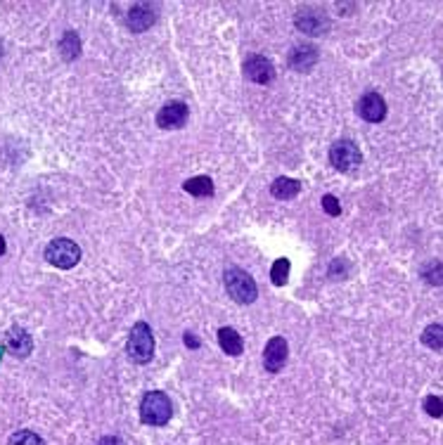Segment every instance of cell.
I'll return each instance as SVG.
<instances>
[{"instance_id": "obj_1", "label": "cell", "mask_w": 443, "mask_h": 445, "mask_svg": "<svg viewBox=\"0 0 443 445\" xmlns=\"http://www.w3.org/2000/svg\"><path fill=\"white\" fill-rule=\"evenodd\" d=\"M171 415H173V405H171V398L166 396L164 391L145 393V398H142V403H140V417L145 424L164 426V424H169Z\"/></svg>"}, {"instance_id": "obj_2", "label": "cell", "mask_w": 443, "mask_h": 445, "mask_svg": "<svg viewBox=\"0 0 443 445\" xmlns=\"http://www.w3.org/2000/svg\"><path fill=\"white\" fill-rule=\"evenodd\" d=\"M225 289L237 303H252L256 301V282L254 277L242 268H228L225 270Z\"/></svg>"}, {"instance_id": "obj_3", "label": "cell", "mask_w": 443, "mask_h": 445, "mask_svg": "<svg viewBox=\"0 0 443 445\" xmlns=\"http://www.w3.org/2000/svg\"><path fill=\"white\" fill-rule=\"evenodd\" d=\"M126 350H129V355L135 360V363H149V360H152L154 337H152V330H149L147 322H138V325H133Z\"/></svg>"}, {"instance_id": "obj_4", "label": "cell", "mask_w": 443, "mask_h": 445, "mask_svg": "<svg viewBox=\"0 0 443 445\" xmlns=\"http://www.w3.org/2000/svg\"><path fill=\"white\" fill-rule=\"evenodd\" d=\"M46 258L53 265H57V268L69 270V268H74V265L81 261V249H79V244L71 242V239L57 237V239H53V242L48 244Z\"/></svg>"}, {"instance_id": "obj_5", "label": "cell", "mask_w": 443, "mask_h": 445, "mask_svg": "<svg viewBox=\"0 0 443 445\" xmlns=\"http://www.w3.org/2000/svg\"><path fill=\"white\" fill-rule=\"evenodd\" d=\"M330 161H332V166H334L337 171L346 173V171L356 169V166H361L363 154H361V149H358L356 142H351V140H339V142L332 144V149H330Z\"/></svg>"}, {"instance_id": "obj_6", "label": "cell", "mask_w": 443, "mask_h": 445, "mask_svg": "<svg viewBox=\"0 0 443 445\" xmlns=\"http://www.w3.org/2000/svg\"><path fill=\"white\" fill-rule=\"evenodd\" d=\"M187 116H190V109H187L185 102H178V100H173V102L164 104L162 109H159L157 114V124L162 128H182L187 121Z\"/></svg>"}, {"instance_id": "obj_7", "label": "cell", "mask_w": 443, "mask_h": 445, "mask_svg": "<svg viewBox=\"0 0 443 445\" xmlns=\"http://www.w3.org/2000/svg\"><path fill=\"white\" fill-rule=\"evenodd\" d=\"M245 76L249 81L258 83V86H265V83H270L275 79V66L270 59L254 55V57H249L245 62Z\"/></svg>"}, {"instance_id": "obj_8", "label": "cell", "mask_w": 443, "mask_h": 445, "mask_svg": "<svg viewBox=\"0 0 443 445\" xmlns=\"http://www.w3.org/2000/svg\"><path fill=\"white\" fill-rule=\"evenodd\" d=\"M287 341L282 337H273L268 343H265V350H263V365L268 372H280L282 367L287 363Z\"/></svg>"}, {"instance_id": "obj_9", "label": "cell", "mask_w": 443, "mask_h": 445, "mask_svg": "<svg viewBox=\"0 0 443 445\" xmlns=\"http://www.w3.org/2000/svg\"><path fill=\"white\" fill-rule=\"evenodd\" d=\"M294 21H296L299 31L308 33V36H318V33H323L325 29H328V24H330L328 17H325L323 12H318V10H313V8L299 10Z\"/></svg>"}, {"instance_id": "obj_10", "label": "cell", "mask_w": 443, "mask_h": 445, "mask_svg": "<svg viewBox=\"0 0 443 445\" xmlns=\"http://www.w3.org/2000/svg\"><path fill=\"white\" fill-rule=\"evenodd\" d=\"M358 114H361L365 121H370V124H379V121H384V116H386L384 97L377 95V93H368V95H363L361 102H358Z\"/></svg>"}, {"instance_id": "obj_11", "label": "cell", "mask_w": 443, "mask_h": 445, "mask_svg": "<svg viewBox=\"0 0 443 445\" xmlns=\"http://www.w3.org/2000/svg\"><path fill=\"white\" fill-rule=\"evenodd\" d=\"M154 19H157V12H154V8L147 3H138L129 10V26L138 33L147 31L149 26L154 24Z\"/></svg>"}, {"instance_id": "obj_12", "label": "cell", "mask_w": 443, "mask_h": 445, "mask_svg": "<svg viewBox=\"0 0 443 445\" xmlns=\"http://www.w3.org/2000/svg\"><path fill=\"white\" fill-rule=\"evenodd\" d=\"M318 62V50L313 46H296L290 55V66L296 71H311Z\"/></svg>"}, {"instance_id": "obj_13", "label": "cell", "mask_w": 443, "mask_h": 445, "mask_svg": "<svg viewBox=\"0 0 443 445\" xmlns=\"http://www.w3.org/2000/svg\"><path fill=\"white\" fill-rule=\"evenodd\" d=\"M218 343L228 355H240L242 350H245V341H242V337L232 330V327H220V330H218Z\"/></svg>"}, {"instance_id": "obj_14", "label": "cell", "mask_w": 443, "mask_h": 445, "mask_svg": "<svg viewBox=\"0 0 443 445\" xmlns=\"http://www.w3.org/2000/svg\"><path fill=\"white\" fill-rule=\"evenodd\" d=\"M299 192H301V182L294 180V178H278V180L273 182V187H270V194H273L275 199H282V202L294 199Z\"/></svg>"}, {"instance_id": "obj_15", "label": "cell", "mask_w": 443, "mask_h": 445, "mask_svg": "<svg viewBox=\"0 0 443 445\" xmlns=\"http://www.w3.org/2000/svg\"><path fill=\"white\" fill-rule=\"evenodd\" d=\"M8 350H12L15 355H29L31 350V337L24 330H12L8 334Z\"/></svg>"}, {"instance_id": "obj_16", "label": "cell", "mask_w": 443, "mask_h": 445, "mask_svg": "<svg viewBox=\"0 0 443 445\" xmlns=\"http://www.w3.org/2000/svg\"><path fill=\"white\" fill-rule=\"evenodd\" d=\"M185 192L195 194V197H211L214 194V180L209 176H197V178H190L185 180Z\"/></svg>"}, {"instance_id": "obj_17", "label": "cell", "mask_w": 443, "mask_h": 445, "mask_svg": "<svg viewBox=\"0 0 443 445\" xmlns=\"http://www.w3.org/2000/svg\"><path fill=\"white\" fill-rule=\"evenodd\" d=\"M59 53H62V57L66 62H71V59H76L81 55V41L74 31H66L62 36V41H59Z\"/></svg>"}, {"instance_id": "obj_18", "label": "cell", "mask_w": 443, "mask_h": 445, "mask_svg": "<svg viewBox=\"0 0 443 445\" xmlns=\"http://www.w3.org/2000/svg\"><path fill=\"white\" fill-rule=\"evenodd\" d=\"M290 261L287 258H278L273 263V270H270V280H273V285L275 287H282L287 280H290Z\"/></svg>"}, {"instance_id": "obj_19", "label": "cell", "mask_w": 443, "mask_h": 445, "mask_svg": "<svg viewBox=\"0 0 443 445\" xmlns=\"http://www.w3.org/2000/svg\"><path fill=\"white\" fill-rule=\"evenodd\" d=\"M441 332H443V327L439 325V322H436V325H429L427 332L422 334V343L429 348H434V350H441V346H443Z\"/></svg>"}, {"instance_id": "obj_20", "label": "cell", "mask_w": 443, "mask_h": 445, "mask_svg": "<svg viewBox=\"0 0 443 445\" xmlns=\"http://www.w3.org/2000/svg\"><path fill=\"white\" fill-rule=\"evenodd\" d=\"M8 445H46V443H43V438L33 431H17L10 436Z\"/></svg>"}, {"instance_id": "obj_21", "label": "cell", "mask_w": 443, "mask_h": 445, "mask_svg": "<svg viewBox=\"0 0 443 445\" xmlns=\"http://www.w3.org/2000/svg\"><path fill=\"white\" fill-rule=\"evenodd\" d=\"M323 209L328 211L330 216H339L341 214V204L337 202V197H332V194H325V197H323Z\"/></svg>"}, {"instance_id": "obj_22", "label": "cell", "mask_w": 443, "mask_h": 445, "mask_svg": "<svg viewBox=\"0 0 443 445\" xmlns=\"http://www.w3.org/2000/svg\"><path fill=\"white\" fill-rule=\"evenodd\" d=\"M424 408H427V413L431 417H441V398L439 396H429L427 400H424Z\"/></svg>"}, {"instance_id": "obj_23", "label": "cell", "mask_w": 443, "mask_h": 445, "mask_svg": "<svg viewBox=\"0 0 443 445\" xmlns=\"http://www.w3.org/2000/svg\"><path fill=\"white\" fill-rule=\"evenodd\" d=\"M182 341H185V346H190V348H199V339L192 332H187L185 337H182Z\"/></svg>"}, {"instance_id": "obj_24", "label": "cell", "mask_w": 443, "mask_h": 445, "mask_svg": "<svg viewBox=\"0 0 443 445\" xmlns=\"http://www.w3.org/2000/svg\"><path fill=\"white\" fill-rule=\"evenodd\" d=\"M97 445H124V441L119 436H104Z\"/></svg>"}, {"instance_id": "obj_25", "label": "cell", "mask_w": 443, "mask_h": 445, "mask_svg": "<svg viewBox=\"0 0 443 445\" xmlns=\"http://www.w3.org/2000/svg\"><path fill=\"white\" fill-rule=\"evenodd\" d=\"M3 254H5V237L0 235V256H3Z\"/></svg>"}]
</instances>
